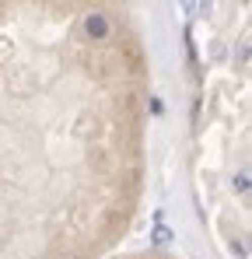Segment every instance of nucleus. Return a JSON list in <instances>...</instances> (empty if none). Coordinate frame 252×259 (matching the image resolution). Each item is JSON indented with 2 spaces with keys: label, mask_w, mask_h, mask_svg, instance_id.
Here are the masks:
<instances>
[{
  "label": "nucleus",
  "mask_w": 252,
  "mask_h": 259,
  "mask_svg": "<svg viewBox=\"0 0 252 259\" xmlns=\"http://www.w3.org/2000/svg\"><path fill=\"white\" fill-rule=\"evenodd\" d=\"M109 259H182L165 249H137V252H123V256H109Z\"/></svg>",
  "instance_id": "obj_2"
},
{
  "label": "nucleus",
  "mask_w": 252,
  "mask_h": 259,
  "mask_svg": "<svg viewBox=\"0 0 252 259\" xmlns=\"http://www.w3.org/2000/svg\"><path fill=\"white\" fill-rule=\"evenodd\" d=\"M151 165V53L130 4L0 0V259H109Z\"/></svg>",
  "instance_id": "obj_1"
}]
</instances>
